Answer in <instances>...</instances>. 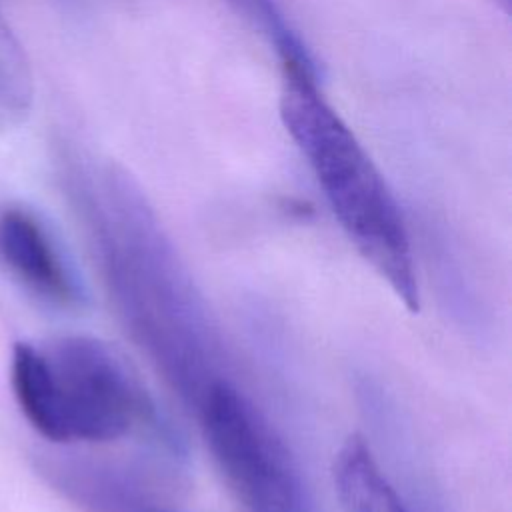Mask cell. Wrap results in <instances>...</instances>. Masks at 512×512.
Instances as JSON below:
<instances>
[{"mask_svg": "<svg viewBox=\"0 0 512 512\" xmlns=\"http://www.w3.org/2000/svg\"><path fill=\"white\" fill-rule=\"evenodd\" d=\"M68 186L120 316L168 382L196 406L224 378L218 342L156 214L116 164H74Z\"/></svg>", "mask_w": 512, "mask_h": 512, "instance_id": "6da1fadb", "label": "cell"}, {"mask_svg": "<svg viewBox=\"0 0 512 512\" xmlns=\"http://www.w3.org/2000/svg\"><path fill=\"white\" fill-rule=\"evenodd\" d=\"M282 122L312 168L342 232L412 312L420 286L404 216L354 132L318 90V76L284 70Z\"/></svg>", "mask_w": 512, "mask_h": 512, "instance_id": "7a4b0ae2", "label": "cell"}, {"mask_svg": "<svg viewBox=\"0 0 512 512\" xmlns=\"http://www.w3.org/2000/svg\"><path fill=\"white\" fill-rule=\"evenodd\" d=\"M0 270L48 306L74 308L82 302V286L56 236L22 204H0Z\"/></svg>", "mask_w": 512, "mask_h": 512, "instance_id": "5b68a950", "label": "cell"}, {"mask_svg": "<svg viewBox=\"0 0 512 512\" xmlns=\"http://www.w3.org/2000/svg\"><path fill=\"white\" fill-rule=\"evenodd\" d=\"M332 474L344 512H410L370 446L358 436L340 446Z\"/></svg>", "mask_w": 512, "mask_h": 512, "instance_id": "8992f818", "label": "cell"}, {"mask_svg": "<svg viewBox=\"0 0 512 512\" xmlns=\"http://www.w3.org/2000/svg\"><path fill=\"white\" fill-rule=\"evenodd\" d=\"M492 2H494V4L504 12V14H508V12H510V2H512V0H492Z\"/></svg>", "mask_w": 512, "mask_h": 512, "instance_id": "ba28073f", "label": "cell"}, {"mask_svg": "<svg viewBox=\"0 0 512 512\" xmlns=\"http://www.w3.org/2000/svg\"><path fill=\"white\" fill-rule=\"evenodd\" d=\"M34 102V76L28 56L0 16V132L18 126Z\"/></svg>", "mask_w": 512, "mask_h": 512, "instance_id": "52a82bcc", "label": "cell"}, {"mask_svg": "<svg viewBox=\"0 0 512 512\" xmlns=\"http://www.w3.org/2000/svg\"><path fill=\"white\" fill-rule=\"evenodd\" d=\"M10 384L28 424L54 444H108L156 424L140 376L94 336L18 342Z\"/></svg>", "mask_w": 512, "mask_h": 512, "instance_id": "3957f363", "label": "cell"}, {"mask_svg": "<svg viewBox=\"0 0 512 512\" xmlns=\"http://www.w3.org/2000/svg\"><path fill=\"white\" fill-rule=\"evenodd\" d=\"M194 408L208 450L242 512H308L288 450L232 382L216 380Z\"/></svg>", "mask_w": 512, "mask_h": 512, "instance_id": "277c9868", "label": "cell"}]
</instances>
